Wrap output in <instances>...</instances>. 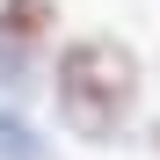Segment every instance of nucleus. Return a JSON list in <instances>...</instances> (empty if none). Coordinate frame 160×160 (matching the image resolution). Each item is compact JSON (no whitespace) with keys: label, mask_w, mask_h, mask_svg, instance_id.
Listing matches in <instances>:
<instances>
[{"label":"nucleus","mask_w":160,"mask_h":160,"mask_svg":"<svg viewBox=\"0 0 160 160\" xmlns=\"http://www.w3.org/2000/svg\"><path fill=\"white\" fill-rule=\"evenodd\" d=\"M146 88V58L124 37H66L58 66H51V102H58V124L73 131L80 146H117L131 109H138Z\"/></svg>","instance_id":"f257e3e1"},{"label":"nucleus","mask_w":160,"mask_h":160,"mask_svg":"<svg viewBox=\"0 0 160 160\" xmlns=\"http://www.w3.org/2000/svg\"><path fill=\"white\" fill-rule=\"evenodd\" d=\"M51 29H58V0H0V37L8 44H37L44 51Z\"/></svg>","instance_id":"f03ea898"},{"label":"nucleus","mask_w":160,"mask_h":160,"mask_svg":"<svg viewBox=\"0 0 160 160\" xmlns=\"http://www.w3.org/2000/svg\"><path fill=\"white\" fill-rule=\"evenodd\" d=\"M146 146H153V153H160V117H153V138H146Z\"/></svg>","instance_id":"39448f33"},{"label":"nucleus","mask_w":160,"mask_h":160,"mask_svg":"<svg viewBox=\"0 0 160 160\" xmlns=\"http://www.w3.org/2000/svg\"><path fill=\"white\" fill-rule=\"evenodd\" d=\"M0 160H51L44 138H37V124L15 109V102H0Z\"/></svg>","instance_id":"7ed1b4c3"},{"label":"nucleus","mask_w":160,"mask_h":160,"mask_svg":"<svg viewBox=\"0 0 160 160\" xmlns=\"http://www.w3.org/2000/svg\"><path fill=\"white\" fill-rule=\"evenodd\" d=\"M29 88H37V44L0 37V95H29Z\"/></svg>","instance_id":"20e7f679"}]
</instances>
